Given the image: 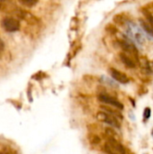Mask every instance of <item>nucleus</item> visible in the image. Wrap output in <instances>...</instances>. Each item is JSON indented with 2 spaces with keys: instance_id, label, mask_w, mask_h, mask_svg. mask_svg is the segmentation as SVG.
Returning a JSON list of instances; mask_svg holds the SVG:
<instances>
[{
  "instance_id": "nucleus-1",
  "label": "nucleus",
  "mask_w": 153,
  "mask_h": 154,
  "mask_svg": "<svg viewBox=\"0 0 153 154\" xmlns=\"http://www.w3.org/2000/svg\"><path fill=\"white\" fill-rule=\"evenodd\" d=\"M105 150L109 154H126V152H125L124 146L113 139H110L106 143Z\"/></svg>"
},
{
  "instance_id": "nucleus-2",
  "label": "nucleus",
  "mask_w": 153,
  "mask_h": 154,
  "mask_svg": "<svg viewBox=\"0 0 153 154\" xmlns=\"http://www.w3.org/2000/svg\"><path fill=\"white\" fill-rule=\"evenodd\" d=\"M97 119L100 121H103L110 125L115 126V127H120V123L117 120V118L114 116H112L111 114H106L105 112H98L97 116H96Z\"/></svg>"
},
{
  "instance_id": "nucleus-3",
  "label": "nucleus",
  "mask_w": 153,
  "mask_h": 154,
  "mask_svg": "<svg viewBox=\"0 0 153 154\" xmlns=\"http://www.w3.org/2000/svg\"><path fill=\"white\" fill-rule=\"evenodd\" d=\"M2 24H3L4 29L7 32H15V31H18L20 28L19 21L13 17H6L3 19Z\"/></svg>"
},
{
  "instance_id": "nucleus-4",
  "label": "nucleus",
  "mask_w": 153,
  "mask_h": 154,
  "mask_svg": "<svg viewBox=\"0 0 153 154\" xmlns=\"http://www.w3.org/2000/svg\"><path fill=\"white\" fill-rule=\"evenodd\" d=\"M109 72L111 74V76L118 82L120 83H128L129 82V78L123 72L117 70V69H109Z\"/></svg>"
},
{
  "instance_id": "nucleus-5",
  "label": "nucleus",
  "mask_w": 153,
  "mask_h": 154,
  "mask_svg": "<svg viewBox=\"0 0 153 154\" xmlns=\"http://www.w3.org/2000/svg\"><path fill=\"white\" fill-rule=\"evenodd\" d=\"M98 98H99L100 101H102V102H104V103H106V104H108V105H111V106H115V107H116V108H119V109H123V108H124V106H123L119 101H117L116 99H115V98H113V97H109V96H106V95H100V96L98 97Z\"/></svg>"
},
{
  "instance_id": "nucleus-6",
  "label": "nucleus",
  "mask_w": 153,
  "mask_h": 154,
  "mask_svg": "<svg viewBox=\"0 0 153 154\" xmlns=\"http://www.w3.org/2000/svg\"><path fill=\"white\" fill-rule=\"evenodd\" d=\"M119 43H120L121 47L125 51H127V52H129V53H131L133 55H136L137 54V50H136L135 46L133 43H131L130 42H127V41H124V40H121L119 42Z\"/></svg>"
},
{
  "instance_id": "nucleus-7",
  "label": "nucleus",
  "mask_w": 153,
  "mask_h": 154,
  "mask_svg": "<svg viewBox=\"0 0 153 154\" xmlns=\"http://www.w3.org/2000/svg\"><path fill=\"white\" fill-rule=\"evenodd\" d=\"M120 59L123 61V63L128 68H135L136 65H135L134 60L131 57H129L126 53H124V52L120 53Z\"/></svg>"
},
{
  "instance_id": "nucleus-8",
  "label": "nucleus",
  "mask_w": 153,
  "mask_h": 154,
  "mask_svg": "<svg viewBox=\"0 0 153 154\" xmlns=\"http://www.w3.org/2000/svg\"><path fill=\"white\" fill-rule=\"evenodd\" d=\"M129 34H130V36H132L133 39L136 40L137 42H141L142 39V35L141 34V32H140V31L138 30L137 27H135V29H133V27H130Z\"/></svg>"
},
{
  "instance_id": "nucleus-9",
  "label": "nucleus",
  "mask_w": 153,
  "mask_h": 154,
  "mask_svg": "<svg viewBox=\"0 0 153 154\" xmlns=\"http://www.w3.org/2000/svg\"><path fill=\"white\" fill-rule=\"evenodd\" d=\"M23 5H24V6H27V7H32V6H34L36 4H37V2H38V0H18Z\"/></svg>"
},
{
  "instance_id": "nucleus-10",
  "label": "nucleus",
  "mask_w": 153,
  "mask_h": 154,
  "mask_svg": "<svg viewBox=\"0 0 153 154\" xmlns=\"http://www.w3.org/2000/svg\"><path fill=\"white\" fill-rule=\"evenodd\" d=\"M150 114H151L150 109H149V108H146V109H145V112H144V118L148 119V118L150 117Z\"/></svg>"
}]
</instances>
